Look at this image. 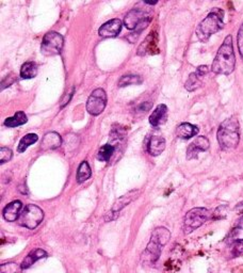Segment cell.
I'll use <instances>...</instances> for the list:
<instances>
[{
	"label": "cell",
	"mask_w": 243,
	"mask_h": 273,
	"mask_svg": "<svg viewBox=\"0 0 243 273\" xmlns=\"http://www.w3.org/2000/svg\"><path fill=\"white\" fill-rule=\"evenodd\" d=\"M236 66V56L233 46V38L227 36L220 46L211 65V71L218 75H230Z\"/></svg>",
	"instance_id": "obj_1"
},
{
	"label": "cell",
	"mask_w": 243,
	"mask_h": 273,
	"mask_svg": "<svg viewBox=\"0 0 243 273\" xmlns=\"http://www.w3.org/2000/svg\"><path fill=\"white\" fill-rule=\"evenodd\" d=\"M218 142L223 151L235 150L240 141V125L236 117L225 120L219 126Z\"/></svg>",
	"instance_id": "obj_2"
},
{
	"label": "cell",
	"mask_w": 243,
	"mask_h": 273,
	"mask_svg": "<svg viewBox=\"0 0 243 273\" xmlns=\"http://www.w3.org/2000/svg\"><path fill=\"white\" fill-rule=\"evenodd\" d=\"M224 27V11L213 8L196 28V36L203 43L209 41L212 34L222 30Z\"/></svg>",
	"instance_id": "obj_3"
},
{
	"label": "cell",
	"mask_w": 243,
	"mask_h": 273,
	"mask_svg": "<svg viewBox=\"0 0 243 273\" xmlns=\"http://www.w3.org/2000/svg\"><path fill=\"white\" fill-rule=\"evenodd\" d=\"M171 233L166 227H157L150 236L149 242L146 247L145 254L152 263H156L159 259L162 248H164L170 240Z\"/></svg>",
	"instance_id": "obj_4"
},
{
	"label": "cell",
	"mask_w": 243,
	"mask_h": 273,
	"mask_svg": "<svg viewBox=\"0 0 243 273\" xmlns=\"http://www.w3.org/2000/svg\"><path fill=\"white\" fill-rule=\"evenodd\" d=\"M211 217L210 211L207 208L203 207H196L189 210L186 213L183 221V233L188 235L198 230L207 220Z\"/></svg>",
	"instance_id": "obj_5"
},
{
	"label": "cell",
	"mask_w": 243,
	"mask_h": 273,
	"mask_svg": "<svg viewBox=\"0 0 243 273\" xmlns=\"http://www.w3.org/2000/svg\"><path fill=\"white\" fill-rule=\"evenodd\" d=\"M43 219L44 211L37 205L29 204L21 210L18 218V223L29 230H34L41 224Z\"/></svg>",
	"instance_id": "obj_6"
},
{
	"label": "cell",
	"mask_w": 243,
	"mask_h": 273,
	"mask_svg": "<svg viewBox=\"0 0 243 273\" xmlns=\"http://www.w3.org/2000/svg\"><path fill=\"white\" fill-rule=\"evenodd\" d=\"M64 45V39L60 33L49 31L44 36L41 43V52L46 57L60 54Z\"/></svg>",
	"instance_id": "obj_7"
},
{
	"label": "cell",
	"mask_w": 243,
	"mask_h": 273,
	"mask_svg": "<svg viewBox=\"0 0 243 273\" xmlns=\"http://www.w3.org/2000/svg\"><path fill=\"white\" fill-rule=\"evenodd\" d=\"M107 106V94L102 89L94 90L87 101V111L92 116H99Z\"/></svg>",
	"instance_id": "obj_8"
},
{
	"label": "cell",
	"mask_w": 243,
	"mask_h": 273,
	"mask_svg": "<svg viewBox=\"0 0 243 273\" xmlns=\"http://www.w3.org/2000/svg\"><path fill=\"white\" fill-rule=\"evenodd\" d=\"M139 195H140V191L133 190V191H130V192L127 193V195L119 198L113 204L112 209L110 210V212H108V214L105 217V220L108 222V221H112L114 219H117V217H119V212L124 207H126L127 205L130 204L133 200H136L139 197Z\"/></svg>",
	"instance_id": "obj_9"
},
{
	"label": "cell",
	"mask_w": 243,
	"mask_h": 273,
	"mask_svg": "<svg viewBox=\"0 0 243 273\" xmlns=\"http://www.w3.org/2000/svg\"><path fill=\"white\" fill-rule=\"evenodd\" d=\"M148 17H150L149 11H146L140 8H136L126 14L124 18V24L126 28H128L129 30H134L141 21H143L144 19Z\"/></svg>",
	"instance_id": "obj_10"
},
{
	"label": "cell",
	"mask_w": 243,
	"mask_h": 273,
	"mask_svg": "<svg viewBox=\"0 0 243 273\" xmlns=\"http://www.w3.org/2000/svg\"><path fill=\"white\" fill-rule=\"evenodd\" d=\"M210 143L206 137L201 135L195 138L188 146L187 149V159L191 160V159H196L199 157V154L201 152H206L209 149Z\"/></svg>",
	"instance_id": "obj_11"
},
{
	"label": "cell",
	"mask_w": 243,
	"mask_h": 273,
	"mask_svg": "<svg viewBox=\"0 0 243 273\" xmlns=\"http://www.w3.org/2000/svg\"><path fill=\"white\" fill-rule=\"evenodd\" d=\"M122 20L119 18H113L105 22L99 29L98 34L102 38H115L118 37L122 30Z\"/></svg>",
	"instance_id": "obj_12"
},
{
	"label": "cell",
	"mask_w": 243,
	"mask_h": 273,
	"mask_svg": "<svg viewBox=\"0 0 243 273\" xmlns=\"http://www.w3.org/2000/svg\"><path fill=\"white\" fill-rule=\"evenodd\" d=\"M158 34L157 32H150L145 41L140 45V47L138 48V54L139 56H145V54H154L158 53Z\"/></svg>",
	"instance_id": "obj_13"
},
{
	"label": "cell",
	"mask_w": 243,
	"mask_h": 273,
	"mask_svg": "<svg viewBox=\"0 0 243 273\" xmlns=\"http://www.w3.org/2000/svg\"><path fill=\"white\" fill-rule=\"evenodd\" d=\"M61 144H62L61 135L58 132L50 131L43 137L42 143H41V149H42V151L56 150L59 146H61Z\"/></svg>",
	"instance_id": "obj_14"
},
{
	"label": "cell",
	"mask_w": 243,
	"mask_h": 273,
	"mask_svg": "<svg viewBox=\"0 0 243 273\" xmlns=\"http://www.w3.org/2000/svg\"><path fill=\"white\" fill-rule=\"evenodd\" d=\"M166 139L162 135L154 134L150 137L147 144V151L152 156H159L166 150Z\"/></svg>",
	"instance_id": "obj_15"
},
{
	"label": "cell",
	"mask_w": 243,
	"mask_h": 273,
	"mask_svg": "<svg viewBox=\"0 0 243 273\" xmlns=\"http://www.w3.org/2000/svg\"><path fill=\"white\" fill-rule=\"evenodd\" d=\"M22 209V204L20 201H14L8 204L3 211L4 219L8 222H14L18 220Z\"/></svg>",
	"instance_id": "obj_16"
},
{
	"label": "cell",
	"mask_w": 243,
	"mask_h": 273,
	"mask_svg": "<svg viewBox=\"0 0 243 273\" xmlns=\"http://www.w3.org/2000/svg\"><path fill=\"white\" fill-rule=\"evenodd\" d=\"M168 118V107L165 104H160L156 107L152 115L149 117V123L152 126L158 127L159 125L167 122Z\"/></svg>",
	"instance_id": "obj_17"
},
{
	"label": "cell",
	"mask_w": 243,
	"mask_h": 273,
	"mask_svg": "<svg viewBox=\"0 0 243 273\" xmlns=\"http://www.w3.org/2000/svg\"><path fill=\"white\" fill-rule=\"evenodd\" d=\"M200 128L198 126H195V125L190 123H181L180 125H178V127L176 129V134L178 138L187 140L198 134Z\"/></svg>",
	"instance_id": "obj_18"
},
{
	"label": "cell",
	"mask_w": 243,
	"mask_h": 273,
	"mask_svg": "<svg viewBox=\"0 0 243 273\" xmlns=\"http://www.w3.org/2000/svg\"><path fill=\"white\" fill-rule=\"evenodd\" d=\"M45 257H47V252L44 251V250H42V249H36V250H33V251H31L24 258L20 267L22 270L28 269L29 267H31L34 263H36V261H38L42 258H45Z\"/></svg>",
	"instance_id": "obj_19"
},
{
	"label": "cell",
	"mask_w": 243,
	"mask_h": 273,
	"mask_svg": "<svg viewBox=\"0 0 243 273\" xmlns=\"http://www.w3.org/2000/svg\"><path fill=\"white\" fill-rule=\"evenodd\" d=\"M27 122H28V118L26 116V113L24 111H17L13 117L8 118L5 121V126L9 128H14V127L21 126V125L26 124Z\"/></svg>",
	"instance_id": "obj_20"
},
{
	"label": "cell",
	"mask_w": 243,
	"mask_h": 273,
	"mask_svg": "<svg viewBox=\"0 0 243 273\" xmlns=\"http://www.w3.org/2000/svg\"><path fill=\"white\" fill-rule=\"evenodd\" d=\"M38 75V66L37 64L29 61L21 65L20 68V77L22 79H31Z\"/></svg>",
	"instance_id": "obj_21"
},
{
	"label": "cell",
	"mask_w": 243,
	"mask_h": 273,
	"mask_svg": "<svg viewBox=\"0 0 243 273\" xmlns=\"http://www.w3.org/2000/svg\"><path fill=\"white\" fill-rule=\"evenodd\" d=\"M91 176H92V171L89 163L87 161H83L79 165L77 170V176H76L77 181L79 184H81L84 183V181L88 180Z\"/></svg>",
	"instance_id": "obj_22"
},
{
	"label": "cell",
	"mask_w": 243,
	"mask_h": 273,
	"mask_svg": "<svg viewBox=\"0 0 243 273\" xmlns=\"http://www.w3.org/2000/svg\"><path fill=\"white\" fill-rule=\"evenodd\" d=\"M38 140H39V137L36 133L26 134L24 138H22L19 141V144H18V147H17V152L18 153H24L30 145L34 144Z\"/></svg>",
	"instance_id": "obj_23"
},
{
	"label": "cell",
	"mask_w": 243,
	"mask_h": 273,
	"mask_svg": "<svg viewBox=\"0 0 243 273\" xmlns=\"http://www.w3.org/2000/svg\"><path fill=\"white\" fill-rule=\"evenodd\" d=\"M115 147L112 145V144H105V145H102L98 153H97V158H98V160L100 161H109L110 159L112 158L114 152H115Z\"/></svg>",
	"instance_id": "obj_24"
},
{
	"label": "cell",
	"mask_w": 243,
	"mask_h": 273,
	"mask_svg": "<svg viewBox=\"0 0 243 273\" xmlns=\"http://www.w3.org/2000/svg\"><path fill=\"white\" fill-rule=\"evenodd\" d=\"M201 85H202L201 77L196 73H191L189 75L188 80L184 84V88H186V90H188L189 92H192V91L199 89Z\"/></svg>",
	"instance_id": "obj_25"
},
{
	"label": "cell",
	"mask_w": 243,
	"mask_h": 273,
	"mask_svg": "<svg viewBox=\"0 0 243 273\" xmlns=\"http://www.w3.org/2000/svg\"><path fill=\"white\" fill-rule=\"evenodd\" d=\"M142 84V78L137 75H125L122 76L119 80V87H127L130 85H140Z\"/></svg>",
	"instance_id": "obj_26"
},
{
	"label": "cell",
	"mask_w": 243,
	"mask_h": 273,
	"mask_svg": "<svg viewBox=\"0 0 243 273\" xmlns=\"http://www.w3.org/2000/svg\"><path fill=\"white\" fill-rule=\"evenodd\" d=\"M22 270L20 266L15 263H7L2 265V273H19Z\"/></svg>",
	"instance_id": "obj_27"
},
{
	"label": "cell",
	"mask_w": 243,
	"mask_h": 273,
	"mask_svg": "<svg viewBox=\"0 0 243 273\" xmlns=\"http://www.w3.org/2000/svg\"><path fill=\"white\" fill-rule=\"evenodd\" d=\"M227 211H228V207L225 206V205H221V206H219L214 210V212L212 213V219L213 220H221V219L226 218Z\"/></svg>",
	"instance_id": "obj_28"
},
{
	"label": "cell",
	"mask_w": 243,
	"mask_h": 273,
	"mask_svg": "<svg viewBox=\"0 0 243 273\" xmlns=\"http://www.w3.org/2000/svg\"><path fill=\"white\" fill-rule=\"evenodd\" d=\"M13 157V152L9 147H2L0 150V163L9 162Z\"/></svg>",
	"instance_id": "obj_29"
},
{
	"label": "cell",
	"mask_w": 243,
	"mask_h": 273,
	"mask_svg": "<svg viewBox=\"0 0 243 273\" xmlns=\"http://www.w3.org/2000/svg\"><path fill=\"white\" fill-rule=\"evenodd\" d=\"M231 254L234 257L243 255V239L240 240H236L233 245H231Z\"/></svg>",
	"instance_id": "obj_30"
},
{
	"label": "cell",
	"mask_w": 243,
	"mask_h": 273,
	"mask_svg": "<svg viewBox=\"0 0 243 273\" xmlns=\"http://www.w3.org/2000/svg\"><path fill=\"white\" fill-rule=\"evenodd\" d=\"M237 43H238V48L241 58L243 59V22L238 31V36H237Z\"/></svg>",
	"instance_id": "obj_31"
},
{
	"label": "cell",
	"mask_w": 243,
	"mask_h": 273,
	"mask_svg": "<svg viewBox=\"0 0 243 273\" xmlns=\"http://www.w3.org/2000/svg\"><path fill=\"white\" fill-rule=\"evenodd\" d=\"M15 81V76L13 74H10L9 76H7L3 83H2V90H5L6 88H9L10 86H12V84Z\"/></svg>",
	"instance_id": "obj_32"
},
{
	"label": "cell",
	"mask_w": 243,
	"mask_h": 273,
	"mask_svg": "<svg viewBox=\"0 0 243 273\" xmlns=\"http://www.w3.org/2000/svg\"><path fill=\"white\" fill-rule=\"evenodd\" d=\"M152 107H153V102L145 101V102H142V104L139 105L137 107V110L140 111V112H147V111H149L150 109H152Z\"/></svg>",
	"instance_id": "obj_33"
},
{
	"label": "cell",
	"mask_w": 243,
	"mask_h": 273,
	"mask_svg": "<svg viewBox=\"0 0 243 273\" xmlns=\"http://www.w3.org/2000/svg\"><path fill=\"white\" fill-rule=\"evenodd\" d=\"M74 88H72V90H71V92H69V93H67V94H65L64 95V97H63V99L61 100V105H60V107L61 108H63L64 106H66L67 104H68V102H69V100H71V98L73 97V93H74Z\"/></svg>",
	"instance_id": "obj_34"
},
{
	"label": "cell",
	"mask_w": 243,
	"mask_h": 273,
	"mask_svg": "<svg viewBox=\"0 0 243 273\" xmlns=\"http://www.w3.org/2000/svg\"><path fill=\"white\" fill-rule=\"evenodd\" d=\"M195 73L202 78V77H204L205 75H207L208 73H209V67H208L207 65H201V66L198 67V70H196Z\"/></svg>",
	"instance_id": "obj_35"
},
{
	"label": "cell",
	"mask_w": 243,
	"mask_h": 273,
	"mask_svg": "<svg viewBox=\"0 0 243 273\" xmlns=\"http://www.w3.org/2000/svg\"><path fill=\"white\" fill-rule=\"evenodd\" d=\"M236 229L243 230V215L237 221V223H236Z\"/></svg>",
	"instance_id": "obj_36"
},
{
	"label": "cell",
	"mask_w": 243,
	"mask_h": 273,
	"mask_svg": "<svg viewBox=\"0 0 243 273\" xmlns=\"http://www.w3.org/2000/svg\"><path fill=\"white\" fill-rule=\"evenodd\" d=\"M18 190L20 191V193H21V195H27V193H28V190H27V187H26V185H24V186H19V188H18Z\"/></svg>",
	"instance_id": "obj_37"
}]
</instances>
